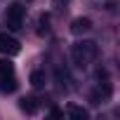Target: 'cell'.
<instances>
[{
    "mask_svg": "<svg viewBox=\"0 0 120 120\" xmlns=\"http://www.w3.org/2000/svg\"><path fill=\"white\" fill-rule=\"evenodd\" d=\"M97 56H99V47L94 40H80L71 47V59L78 68H87Z\"/></svg>",
    "mask_w": 120,
    "mask_h": 120,
    "instance_id": "1",
    "label": "cell"
},
{
    "mask_svg": "<svg viewBox=\"0 0 120 120\" xmlns=\"http://www.w3.org/2000/svg\"><path fill=\"white\" fill-rule=\"evenodd\" d=\"M24 17H26V10H24L19 3H12V5L7 7V12H5V24H7V28H10V31H19V28L24 26Z\"/></svg>",
    "mask_w": 120,
    "mask_h": 120,
    "instance_id": "2",
    "label": "cell"
},
{
    "mask_svg": "<svg viewBox=\"0 0 120 120\" xmlns=\"http://www.w3.org/2000/svg\"><path fill=\"white\" fill-rule=\"evenodd\" d=\"M19 49H21V45H19L17 38H12L7 33H0V52L3 54L12 56V54H19Z\"/></svg>",
    "mask_w": 120,
    "mask_h": 120,
    "instance_id": "3",
    "label": "cell"
},
{
    "mask_svg": "<svg viewBox=\"0 0 120 120\" xmlns=\"http://www.w3.org/2000/svg\"><path fill=\"white\" fill-rule=\"evenodd\" d=\"M87 31H92V19L78 17V19L71 21V33H73V35H80V33H87Z\"/></svg>",
    "mask_w": 120,
    "mask_h": 120,
    "instance_id": "4",
    "label": "cell"
},
{
    "mask_svg": "<svg viewBox=\"0 0 120 120\" xmlns=\"http://www.w3.org/2000/svg\"><path fill=\"white\" fill-rule=\"evenodd\" d=\"M66 115L73 118V120H87L90 118V111L82 108V106H78V104H68L66 106Z\"/></svg>",
    "mask_w": 120,
    "mask_h": 120,
    "instance_id": "5",
    "label": "cell"
},
{
    "mask_svg": "<svg viewBox=\"0 0 120 120\" xmlns=\"http://www.w3.org/2000/svg\"><path fill=\"white\" fill-rule=\"evenodd\" d=\"M54 75H56V82H59V87H61V90H71V75H68V71H66V68L56 66Z\"/></svg>",
    "mask_w": 120,
    "mask_h": 120,
    "instance_id": "6",
    "label": "cell"
},
{
    "mask_svg": "<svg viewBox=\"0 0 120 120\" xmlns=\"http://www.w3.org/2000/svg\"><path fill=\"white\" fill-rule=\"evenodd\" d=\"M19 108L24 113H35L38 111V99L35 97H24V99H19Z\"/></svg>",
    "mask_w": 120,
    "mask_h": 120,
    "instance_id": "7",
    "label": "cell"
},
{
    "mask_svg": "<svg viewBox=\"0 0 120 120\" xmlns=\"http://www.w3.org/2000/svg\"><path fill=\"white\" fill-rule=\"evenodd\" d=\"M28 80H31V85H33L35 90H42L45 82H47V75H45V71H33Z\"/></svg>",
    "mask_w": 120,
    "mask_h": 120,
    "instance_id": "8",
    "label": "cell"
},
{
    "mask_svg": "<svg viewBox=\"0 0 120 120\" xmlns=\"http://www.w3.org/2000/svg\"><path fill=\"white\" fill-rule=\"evenodd\" d=\"M14 90H17V80H14V75H7V78L0 75V92H14Z\"/></svg>",
    "mask_w": 120,
    "mask_h": 120,
    "instance_id": "9",
    "label": "cell"
},
{
    "mask_svg": "<svg viewBox=\"0 0 120 120\" xmlns=\"http://www.w3.org/2000/svg\"><path fill=\"white\" fill-rule=\"evenodd\" d=\"M0 75H3V78H7V75H14V66L7 61V59H3V61H0Z\"/></svg>",
    "mask_w": 120,
    "mask_h": 120,
    "instance_id": "10",
    "label": "cell"
}]
</instances>
